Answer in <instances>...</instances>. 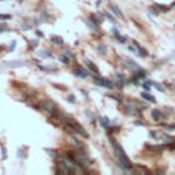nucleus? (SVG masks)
Segmentation results:
<instances>
[{
	"mask_svg": "<svg viewBox=\"0 0 175 175\" xmlns=\"http://www.w3.org/2000/svg\"><path fill=\"white\" fill-rule=\"evenodd\" d=\"M11 17L10 15H3V14H0V19H10Z\"/></svg>",
	"mask_w": 175,
	"mask_h": 175,
	"instance_id": "nucleus-20",
	"label": "nucleus"
},
{
	"mask_svg": "<svg viewBox=\"0 0 175 175\" xmlns=\"http://www.w3.org/2000/svg\"><path fill=\"white\" fill-rule=\"evenodd\" d=\"M98 51H100L101 54H105V47H104V45H101V44H98Z\"/></svg>",
	"mask_w": 175,
	"mask_h": 175,
	"instance_id": "nucleus-15",
	"label": "nucleus"
},
{
	"mask_svg": "<svg viewBox=\"0 0 175 175\" xmlns=\"http://www.w3.org/2000/svg\"><path fill=\"white\" fill-rule=\"evenodd\" d=\"M15 44H17L15 41H12V42H11V45H10V51H14V49H15Z\"/></svg>",
	"mask_w": 175,
	"mask_h": 175,
	"instance_id": "nucleus-21",
	"label": "nucleus"
},
{
	"mask_svg": "<svg viewBox=\"0 0 175 175\" xmlns=\"http://www.w3.org/2000/svg\"><path fill=\"white\" fill-rule=\"evenodd\" d=\"M114 148H115L116 155H118V157H119L120 166L123 167L125 170H130L131 168V164H130V161H129V159L126 157V155H125V152H123V149H122L116 142H114Z\"/></svg>",
	"mask_w": 175,
	"mask_h": 175,
	"instance_id": "nucleus-1",
	"label": "nucleus"
},
{
	"mask_svg": "<svg viewBox=\"0 0 175 175\" xmlns=\"http://www.w3.org/2000/svg\"><path fill=\"white\" fill-rule=\"evenodd\" d=\"M101 125L104 126V127H108V126H110V120H108L107 118H101Z\"/></svg>",
	"mask_w": 175,
	"mask_h": 175,
	"instance_id": "nucleus-13",
	"label": "nucleus"
},
{
	"mask_svg": "<svg viewBox=\"0 0 175 175\" xmlns=\"http://www.w3.org/2000/svg\"><path fill=\"white\" fill-rule=\"evenodd\" d=\"M105 17H107V18H108V19H110V21L115 22V19H114V18H112V17H111V15H110V14H105Z\"/></svg>",
	"mask_w": 175,
	"mask_h": 175,
	"instance_id": "nucleus-22",
	"label": "nucleus"
},
{
	"mask_svg": "<svg viewBox=\"0 0 175 175\" xmlns=\"http://www.w3.org/2000/svg\"><path fill=\"white\" fill-rule=\"evenodd\" d=\"M52 41L58 42V44H63V40L60 39V37H55V36H52Z\"/></svg>",
	"mask_w": 175,
	"mask_h": 175,
	"instance_id": "nucleus-14",
	"label": "nucleus"
},
{
	"mask_svg": "<svg viewBox=\"0 0 175 175\" xmlns=\"http://www.w3.org/2000/svg\"><path fill=\"white\" fill-rule=\"evenodd\" d=\"M85 63H86V64H88V66H89V68H90V70H92V71H93V73H96V74H97V73H98L97 67H96V66H95V64H93V63H92V62H90V60L85 59Z\"/></svg>",
	"mask_w": 175,
	"mask_h": 175,
	"instance_id": "nucleus-7",
	"label": "nucleus"
},
{
	"mask_svg": "<svg viewBox=\"0 0 175 175\" xmlns=\"http://www.w3.org/2000/svg\"><path fill=\"white\" fill-rule=\"evenodd\" d=\"M68 101H70V103H75V97L73 95H70L68 96Z\"/></svg>",
	"mask_w": 175,
	"mask_h": 175,
	"instance_id": "nucleus-19",
	"label": "nucleus"
},
{
	"mask_svg": "<svg viewBox=\"0 0 175 175\" xmlns=\"http://www.w3.org/2000/svg\"><path fill=\"white\" fill-rule=\"evenodd\" d=\"M74 75H77V77H81V78H86V77H88V74H86L85 70H82V68H80V67H77L74 70Z\"/></svg>",
	"mask_w": 175,
	"mask_h": 175,
	"instance_id": "nucleus-5",
	"label": "nucleus"
},
{
	"mask_svg": "<svg viewBox=\"0 0 175 175\" xmlns=\"http://www.w3.org/2000/svg\"><path fill=\"white\" fill-rule=\"evenodd\" d=\"M60 60H62L63 63H66V64H68V62H70V59H68V58H66V56H62V58H60Z\"/></svg>",
	"mask_w": 175,
	"mask_h": 175,
	"instance_id": "nucleus-16",
	"label": "nucleus"
},
{
	"mask_svg": "<svg viewBox=\"0 0 175 175\" xmlns=\"http://www.w3.org/2000/svg\"><path fill=\"white\" fill-rule=\"evenodd\" d=\"M39 56L40 58H54L49 52H45V51H39Z\"/></svg>",
	"mask_w": 175,
	"mask_h": 175,
	"instance_id": "nucleus-9",
	"label": "nucleus"
},
{
	"mask_svg": "<svg viewBox=\"0 0 175 175\" xmlns=\"http://www.w3.org/2000/svg\"><path fill=\"white\" fill-rule=\"evenodd\" d=\"M42 108H44L48 114H51V115H55V114H56V105H55V103H52V101H49V100L44 101Z\"/></svg>",
	"mask_w": 175,
	"mask_h": 175,
	"instance_id": "nucleus-3",
	"label": "nucleus"
},
{
	"mask_svg": "<svg viewBox=\"0 0 175 175\" xmlns=\"http://www.w3.org/2000/svg\"><path fill=\"white\" fill-rule=\"evenodd\" d=\"M90 19H92V21L95 22L96 25H100V23H101V19H100V18H97L96 15H90Z\"/></svg>",
	"mask_w": 175,
	"mask_h": 175,
	"instance_id": "nucleus-12",
	"label": "nucleus"
},
{
	"mask_svg": "<svg viewBox=\"0 0 175 175\" xmlns=\"http://www.w3.org/2000/svg\"><path fill=\"white\" fill-rule=\"evenodd\" d=\"M110 7H111V10L114 11V14H115V15H118V17H120V18L123 17V15H122V12L119 11V8L115 6V4H110Z\"/></svg>",
	"mask_w": 175,
	"mask_h": 175,
	"instance_id": "nucleus-8",
	"label": "nucleus"
},
{
	"mask_svg": "<svg viewBox=\"0 0 175 175\" xmlns=\"http://www.w3.org/2000/svg\"><path fill=\"white\" fill-rule=\"evenodd\" d=\"M25 63L23 62H7V63H3L2 67H17V66H23Z\"/></svg>",
	"mask_w": 175,
	"mask_h": 175,
	"instance_id": "nucleus-6",
	"label": "nucleus"
},
{
	"mask_svg": "<svg viewBox=\"0 0 175 175\" xmlns=\"http://www.w3.org/2000/svg\"><path fill=\"white\" fill-rule=\"evenodd\" d=\"M142 97L145 98V100L151 101V103H155V97H153V96H151V95H148V93H142Z\"/></svg>",
	"mask_w": 175,
	"mask_h": 175,
	"instance_id": "nucleus-10",
	"label": "nucleus"
},
{
	"mask_svg": "<svg viewBox=\"0 0 175 175\" xmlns=\"http://www.w3.org/2000/svg\"><path fill=\"white\" fill-rule=\"evenodd\" d=\"M152 116H153L155 120H159V119H160V112H159L157 110H153L152 111Z\"/></svg>",
	"mask_w": 175,
	"mask_h": 175,
	"instance_id": "nucleus-11",
	"label": "nucleus"
},
{
	"mask_svg": "<svg viewBox=\"0 0 175 175\" xmlns=\"http://www.w3.org/2000/svg\"><path fill=\"white\" fill-rule=\"evenodd\" d=\"M4 30H8L7 25H0V33H2V32H4Z\"/></svg>",
	"mask_w": 175,
	"mask_h": 175,
	"instance_id": "nucleus-17",
	"label": "nucleus"
},
{
	"mask_svg": "<svg viewBox=\"0 0 175 175\" xmlns=\"http://www.w3.org/2000/svg\"><path fill=\"white\" fill-rule=\"evenodd\" d=\"M67 127L71 129V130H74V131H77V133H80L82 137H88V133H85V129H83L80 123L74 122L73 119H70V120H68V126H67Z\"/></svg>",
	"mask_w": 175,
	"mask_h": 175,
	"instance_id": "nucleus-2",
	"label": "nucleus"
},
{
	"mask_svg": "<svg viewBox=\"0 0 175 175\" xmlns=\"http://www.w3.org/2000/svg\"><path fill=\"white\" fill-rule=\"evenodd\" d=\"M95 82L97 83V85L104 86V88H111V86H112V83H111L110 81H108V80H104V78H96Z\"/></svg>",
	"mask_w": 175,
	"mask_h": 175,
	"instance_id": "nucleus-4",
	"label": "nucleus"
},
{
	"mask_svg": "<svg viewBox=\"0 0 175 175\" xmlns=\"http://www.w3.org/2000/svg\"><path fill=\"white\" fill-rule=\"evenodd\" d=\"M86 25H88V26H89V27H90V29L96 30V27H95V26H93V25H92V21H86Z\"/></svg>",
	"mask_w": 175,
	"mask_h": 175,
	"instance_id": "nucleus-18",
	"label": "nucleus"
}]
</instances>
